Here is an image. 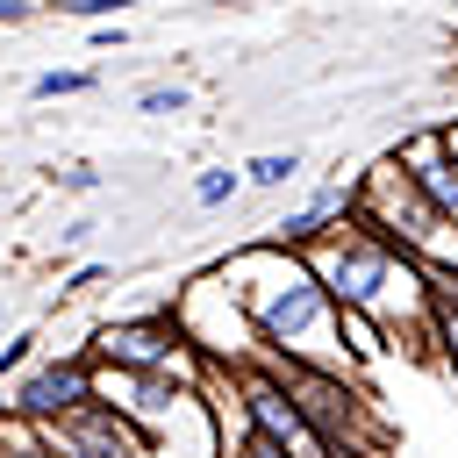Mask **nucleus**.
Here are the masks:
<instances>
[{
  "instance_id": "f257e3e1",
  "label": "nucleus",
  "mask_w": 458,
  "mask_h": 458,
  "mask_svg": "<svg viewBox=\"0 0 458 458\" xmlns=\"http://www.w3.org/2000/svg\"><path fill=\"white\" fill-rule=\"evenodd\" d=\"M215 272H222V279H229V293L243 301V315H250V329H258V351H265V358L358 372V365H351V351H344L336 301H329V286L308 272V258H301V250L265 243V236H243L236 250H222V258H215Z\"/></svg>"
},
{
  "instance_id": "f03ea898",
  "label": "nucleus",
  "mask_w": 458,
  "mask_h": 458,
  "mask_svg": "<svg viewBox=\"0 0 458 458\" xmlns=\"http://www.w3.org/2000/svg\"><path fill=\"white\" fill-rule=\"evenodd\" d=\"M301 258H308V272L329 286L336 308H358V315L379 322V336H386L394 358L429 365V279H422V265H415L401 243L358 229V222H336V229L315 236Z\"/></svg>"
},
{
  "instance_id": "7ed1b4c3",
  "label": "nucleus",
  "mask_w": 458,
  "mask_h": 458,
  "mask_svg": "<svg viewBox=\"0 0 458 458\" xmlns=\"http://www.w3.org/2000/svg\"><path fill=\"white\" fill-rule=\"evenodd\" d=\"M308 437L322 444V458H394V422L379 415V394L358 372H329V365H293L272 358Z\"/></svg>"
},
{
  "instance_id": "20e7f679",
  "label": "nucleus",
  "mask_w": 458,
  "mask_h": 458,
  "mask_svg": "<svg viewBox=\"0 0 458 458\" xmlns=\"http://www.w3.org/2000/svg\"><path fill=\"white\" fill-rule=\"evenodd\" d=\"M86 358L93 365H122V372H157V379H179V386L208 379V358L186 344V329H179L172 308H136V315L93 322L86 329Z\"/></svg>"
},
{
  "instance_id": "39448f33",
  "label": "nucleus",
  "mask_w": 458,
  "mask_h": 458,
  "mask_svg": "<svg viewBox=\"0 0 458 458\" xmlns=\"http://www.w3.org/2000/svg\"><path fill=\"white\" fill-rule=\"evenodd\" d=\"M351 222L372 229V236H386V243H401L408 258H422L429 236L444 229V215L422 200V186H415L394 157H372V165L351 179Z\"/></svg>"
},
{
  "instance_id": "423d86ee",
  "label": "nucleus",
  "mask_w": 458,
  "mask_h": 458,
  "mask_svg": "<svg viewBox=\"0 0 458 458\" xmlns=\"http://www.w3.org/2000/svg\"><path fill=\"white\" fill-rule=\"evenodd\" d=\"M172 315H179V329H186V344L208 358V365H250V358H265L258 351V329H250V315H243V301L229 293V279L208 265V272H193L179 293H172Z\"/></svg>"
},
{
  "instance_id": "0eeeda50",
  "label": "nucleus",
  "mask_w": 458,
  "mask_h": 458,
  "mask_svg": "<svg viewBox=\"0 0 458 458\" xmlns=\"http://www.w3.org/2000/svg\"><path fill=\"white\" fill-rule=\"evenodd\" d=\"M0 401H7L14 415H29V422H64V415H79V408L93 401V358H86V344L43 351L29 372H14V379L0 386Z\"/></svg>"
},
{
  "instance_id": "6e6552de",
  "label": "nucleus",
  "mask_w": 458,
  "mask_h": 458,
  "mask_svg": "<svg viewBox=\"0 0 458 458\" xmlns=\"http://www.w3.org/2000/svg\"><path fill=\"white\" fill-rule=\"evenodd\" d=\"M351 179H358V172H329V179H315V186H308L279 222H265L258 236H265V243H286V250H308V243L329 236L336 222H351Z\"/></svg>"
},
{
  "instance_id": "1a4fd4ad",
  "label": "nucleus",
  "mask_w": 458,
  "mask_h": 458,
  "mask_svg": "<svg viewBox=\"0 0 458 458\" xmlns=\"http://www.w3.org/2000/svg\"><path fill=\"white\" fill-rule=\"evenodd\" d=\"M57 437H64L79 458H157V444H150L129 415H114L107 401H86L79 415H64Z\"/></svg>"
},
{
  "instance_id": "9d476101",
  "label": "nucleus",
  "mask_w": 458,
  "mask_h": 458,
  "mask_svg": "<svg viewBox=\"0 0 458 458\" xmlns=\"http://www.w3.org/2000/svg\"><path fill=\"white\" fill-rule=\"evenodd\" d=\"M422 279H429V372L458 386V272L422 265Z\"/></svg>"
},
{
  "instance_id": "9b49d317",
  "label": "nucleus",
  "mask_w": 458,
  "mask_h": 458,
  "mask_svg": "<svg viewBox=\"0 0 458 458\" xmlns=\"http://www.w3.org/2000/svg\"><path fill=\"white\" fill-rule=\"evenodd\" d=\"M301 172H308V150H258L243 157V193H286L301 186Z\"/></svg>"
},
{
  "instance_id": "f8f14e48",
  "label": "nucleus",
  "mask_w": 458,
  "mask_h": 458,
  "mask_svg": "<svg viewBox=\"0 0 458 458\" xmlns=\"http://www.w3.org/2000/svg\"><path fill=\"white\" fill-rule=\"evenodd\" d=\"M186 193H193V208H200V215H222V208H236V200H243V165H200Z\"/></svg>"
},
{
  "instance_id": "ddd939ff",
  "label": "nucleus",
  "mask_w": 458,
  "mask_h": 458,
  "mask_svg": "<svg viewBox=\"0 0 458 458\" xmlns=\"http://www.w3.org/2000/svg\"><path fill=\"white\" fill-rule=\"evenodd\" d=\"M336 322H344V351H351V365H386V358H394L372 315H358V308H336Z\"/></svg>"
},
{
  "instance_id": "4468645a",
  "label": "nucleus",
  "mask_w": 458,
  "mask_h": 458,
  "mask_svg": "<svg viewBox=\"0 0 458 458\" xmlns=\"http://www.w3.org/2000/svg\"><path fill=\"white\" fill-rule=\"evenodd\" d=\"M93 86H100L93 64H50V72L29 79V100H72V93H93Z\"/></svg>"
},
{
  "instance_id": "2eb2a0df",
  "label": "nucleus",
  "mask_w": 458,
  "mask_h": 458,
  "mask_svg": "<svg viewBox=\"0 0 458 458\" xmlns=\"http://www.w3.org/2000/svg\"><path fill=\"white\" fill-rule=\"evenodd\" d=\"M129 107H136V114H157V122H172V114H193V86L157 79V86H136V93H129Z\"/></svg>"
},
{
  "instance_id": "dca6fc26",
  "label": "nucleus",
  "mask_w": 458,
  "mask_h": 458,
  "mask_svg": "<svg viewBox=\"0 0 458 458\" xmlns=\"http://www.w3.org/2000/svg\"><path fill=\"white\" fill-rule=\"evenodd\" d=\"M36 358H43V329H7V336H0V386H7L14 372H29Z\"/></svg>"
},
{
  "instance_id": "f3484780",
  "label": "nucleus",
  "mask_w": 458,
  "mask_h": 458,
  "mask_svg": "<svg viewBox=\"0 0 458 458\" xmlns=\"http://www.w3.org/2000/svg\"><path fill=\"white\" fill-rule=\"evenodd\" d=\"M57 14H72V21H122L136 0H50Z\"/></svg>"
},
{
  "instance_id": "a211bd4d",
  "label": "nucleus",
  "mask_w": 458,
  "mask_h": 458,
  "mask_svg": "<svg viewBox=\"0 0 458 458\" xmlns=\"http://www.w3.org/2000/svg\"><path fill=\"white\" fill-rule=\"evenodd\" d=\"M100 186H107L100 165H64V172H57V193H72V200H93Z\"/></svg>"
},
{
  "instance_id": "6ab92c4d",
  "label": "nucleus",
  "mask_w": 458,
  "mask_h": 458,
  "mask_svg": "<svg viewBox=\"0 0 458 458\" xmlns=\"http://www.w3.org/2000/svg\"><path fill=\"white\" fill-rule=\"evenodd\" d=\"M100 286H107V265H100V258H86V265L64 279V301H86V293H100Z\"/></svg>"
},
{
  "instance_id": "aec40b11",
  "label": "nucleus",
  "mask_w": 458,
  "mask_h": 458,
  "mask_svg": "<svg viewBox=\"0 0 458 458\" xmlns=\"http://www.w3.org/2000/svg\"><path fill=\"white\" fill-rule=\"evenodd\" d=\"M122 43H129L122 21H93V29H86V50H122Z\"/></svg>"
},
{
  "instance_id": "412c9836",
  "label": "nucleus",
  "mask_w": 458,
  "mask_h": 458,
  "mask_svg": "<svg viewBox=\"0 0 458 458\" xmlns=\"http://www.w3.org/2000/svg\"><path fill=\"white\" fill-rule=\"evenodd\" d=\"M93 229H100L93 215H72V222L57 229V243H64V250H86V243H93Z\"/></svg>"
},
{
  "instance_id": "4be33fe9",
  "label": "nucleus",
  "mask_w": 458,
  "mask_h": 458,
  "mask_svg": "<svg viewBox=\"0 0 458 458\" xmlns=\"http://www.w3.org/2000/svg\"><path fill=\"white\" fill-rule=\"evenodd\" d=\"M36 14V0H0V29H21Z\"/></svg>"
},
{
  "instance_id": "5701e85b",
  "label": "nucleus",
  "mask_w": 458,
  "mask_h": 458,
  "mask_svg": "<svg viewBox=\"0 0 458 458\" xmlns=\"http://www.w3.org/2000/svg\"><path fill=\"white\" fill-rule=\"evenodd\" d=\"M444 129V150H451V165H458V122H437Z\"/></svg>"
},
{
  "instance_id": "b1692460",
  "label": "nucleus",
  "mask_w": 458,
  "mask_h": 458,
  "mask_svg": "<svg viewBox=\"0 0 458 458\" xmlns=\"http://www.w3.org/2000/svg\"><path fill=\"white\" fill-rule=\"evenodd\" d=\"M0 336H7V293H0Z\"/></svg>"
}]
</instances>
